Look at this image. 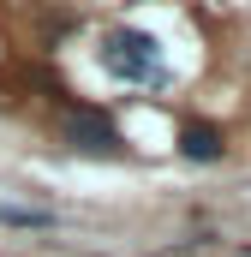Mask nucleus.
<instances>
[{"label": "nucleus", "instance_id": "obj_1", "mask_svg": "<svg viewBox=\"0 0 251 257\" xmlns=\"http://www.w3.org/2000/svg\"><path fill=\"white\" fill-rule=\"evenodd\" d=\"M102 66L114 78H126V84H162V48L144 30H114L102 42Z\"/></svg>", "mask_w": 251, "mask_h": 257}, {"label": "nucleus", "instance_id": "obj_2", "mask_svg": "<svg viewBox=\"0 0 251 257\" xmlns=\"http://www.w3.org/2000/svg\"><path fill=\"white\" fill-rule=\"evenodd\" d=\"M66 138H72L78 150H96V156H108V150L120 144V138H114V126H108L96 108H78V114L66 120Z\"/></svg>", "mask_w": 251, "mask_h": 257}, {"label": "nucleus", "instance_id": "obj_3", "mask_svg": "<svg viewBox=\"0 0 251 257\" xmlns=\"http://www.w3.org/2000/svg\"><path fill=\"white\" fill-rule=\"evenodd\" d=\"M180 150H186L191 162H215L221 156V132L215 126H186L180 132Z\"/></svg>", "mask_w": 251, "mask_h": 257}]
</instances>
